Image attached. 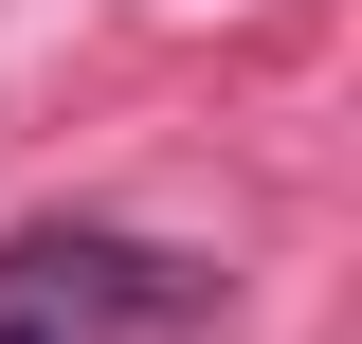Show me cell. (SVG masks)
Wrapping results in <instances>:
<instances>
[{"label":"cell","mask_w":362,"mask_h":344,"mask_svg":"<svg viewBox=\"0 0 362 344\" xmlns=\"http://www.w3.org/2000/svg\"><path fill=\"white\" fill-rule=\"evenodd\" d=\"M0 272H18L73 344H163V326H199V272L145 254V236H18Z\"/></svg>","instance_id":"obj_1"},{"label":"cell","mask_w":362,"mask_h":344,"mask_svg":"<svg viewBox=\"0 0 362 344\" xmlns=\"http://www.w3.org/2000/svg\"><path fill=\"white\" fill-rule=\"evenodd\" d=\"M0 344H73V326H54V308L18 290V272H0Z\"/></svg>","instance_id":"obj_2"}]
</instances>
